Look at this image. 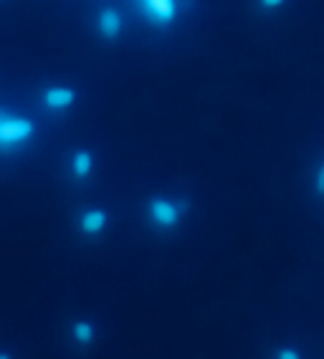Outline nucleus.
Masks as SVG:
<instances>
[{
  "label": "nucleus",
  "instance_id": "4",
  "mask_svg": "<svg viewBox=\"0 0 324 359\" xmlns=\"http://www.w3.org/2000/svg\"><path fill=\"white\" fill-rule=\"evenodd\" d=\"M94 31L104 41H117L124 33V15L119 13L117 8L104 6L97 13V20H94Z\"/></svg>",
  "mask_w": 324,
  "mask_h": 359
},
{
  "label": "nucleus",
  "instance_id": "8",
  "mask_svg": "<svg viewBox=\"0 0 324 359\" xmlns=\"http://www.w3.org/2000/svg\"><path fill=\"white\" fill-rule=\"evenodd\" d=\"M286 3H289V0H256V6H259L261 11H266V13H276Z\"/></svg>",
  "mask_w": 324,
  "mask_h": 359
},
{
  "label": "nucleus",
  "instance_id": "1",
  "mask_svg": "<svg viewBox=\"0 0 324 359\" xmlns=\"http://www.w3.org/2000/svg\"><path fill=\"white\" fill-rule=\"evenodd\" d=\"M185 215H188V203L175 195H152L144 203V220L157 233L175 231L177 225H182Z\"/></svg>",
  "mask_w": 324,
  "mask_h": 359
},
{
  "label": "nucleus",
  "instance_id": "7",
  "mask_svg": "<svg viewBox=\"0 0 324 359\" xmlns=\"http://www.w3.org/2000/svg\"><path fill=\"white\" fill-rule=\"evenodd\" d=\"M69 337H72L74 344L89 346L94 341V337H97V327L89 319H74L72 327H69Z\"/></svg>",
  "mask_w": 324,
  "mask_h": 359
},
{
  "label": "nucleus",
  "instance_id": "5",
  "mask_svg": "<svg viewBox=\"0 0 324 359\" xmlns=\"http://www.w3.org/2000/svg\"><path fill=\"white\" fill-rule=\"evenodd\" d=\"M76 228L84 238L104 236V233H107V228H109V212L104 210L102 205L86 208V210H81V215H79Z\"/></svg>",
  "mask_w": 324,
  "mask_h": 359
},
{
  "label": "nucleus",
  "instance_id": "6",
  "mask_svg": "<svg viewBox=\"0 0 324 359\" xmlns=\"http://www.w3.org/2000/svg\"><path fill=\"white\" fill-rule=\"evenodd\" d=\"M66 172L74 182H84L94 175V154L91 149L86 147H79L69 154V160H66Z\"/></svg>",
  "mask_w": 324,
  "mask_h": 359
},
{
  "label": "nucleus",
  "instance_id": "9",
  "mask_svg": "<svg viewBox=\"0 0 324 359\" xmlns=\"http://www.w3.org/2000/svg\"><path fill=\"white\" fill-rule=\"evenodd\" d=\"M274 357H276V359H299V357H302V352H299L297 346L286 344L284 349H276V352H274Z\"/></svg>",
  "mask_w": 324,
  "mask_h": 359
},
{
  "label": "nucleus",
  "instance_id": "3",
  "mask_svg": "<svg viewBox=\"0 0 324 359\" xmlns=\"http://www.w3.org/2000/svg\"><path fill=\"white\" fill-rule=\"evenodd\" d=\"M76 104V89L66 86V83H51L41 91V107L48 114H64V111L74 109Z\"/></svg>",
  "mask_w": 324,
  "mask_h": 359
},
{
  "label": "nucleus",
  "instance_id": "10",
  "mask_svg": "<svg viewBox=\"0 0 324 359\" xmlns=\"http://www.w3.org/2000/svg\"><path fill=\"white\" fill-rule=\"evenodd\" d=\"M311 185H314V190H317L319 195H324V160L319 162L317 170H314V182H311Z\"/></svg>",
  "mask_w": 324,
  "mask_h": 359
},
{
  "label": "nucleus",
  "instance_id": "2",
  "mask_svg": "<svg viewBox=\"0 0 324 359\" xmlns=\"http://www.w3.org/2000/svg\"><path fill=\"white\" fill-rule=\"evenodd\" d=\"M36 135V124L28 116L11 114V111H0V152H15L23 144L33 140Z\"/></svg>",
  "mask_w": 324,
  "mask_h": 359
}]
</instances>
